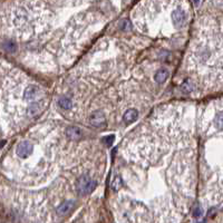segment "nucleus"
Returning <instances> with one entry per match:
<instances>
[{
	"mask_svg": "<svg viewBox=\"0 0 223 223\" xmlns=\"http://www.w3.org/2000/svg\"><path fill=\"white\" fill-rule=\"evenodd\" d=\"M43 110V103H34L27 108V115L29 117H35Z\"/></svg>",
	"mask_w": 223,
	"mask_h": 223,
	"instance_id": "nucleus-7",
	"label": "nucleus"
},
{
	"mask_svg": "<svg viewBox=\"0 0 223 223\" xmlns=\"http://www.w3.org/2000/svg\"><path fill=\"white\" fill-rule=\"evenodd\" d=\"M193 84L191 83V82H185V83L182 85V89L184 92H191V90H193Z\"/></svg>",
	"mask_w": 223,
	"mask_h": 223,
	"instance_id": "nucleus-16",
	"label": "nucleus"
},
{
	"mask_svg": "<svg viewBox=\"0 0 223 223\" xmlns=\"http://www.w3.org/2000/svg\"><path fill=\"white\" fill-rule=\"evenodd\" d=\"M122 185H123V181H122V178H120L119 176H116V178L113 180V182H112V188H113L114 191H117L122 188Z\"/></svg>",
	"mask_w": 223,
	"mask_h": 223,
	"instance_id": "nucleus-14",
	"label": "nucleus"
},
{
	"mask_svg": "<svg viewBox=\"0 0 223 223\" xmlns=\"http://www.w3.org/2000/svg\"><path fill=\"white\" fill-rule=\"evenodd\" d=\"M66 135L70 138V140H78L82 135V130L76 126H70L66 130Z\"/></svg>",
	"mask_w": 223,
	"mask_h": 223,
	"instance_id": "nucleus-9",
	"label": "nucleus"
},
{
	"mask_svg": "<svg viewBox=\"0 0 223 223\" xmlns=\"http://www.w3.org/2000/svg\"><path fill=\"white\" fill-rule=\"evenodd\" d=\"M58 104H59L60 107L64 108V109H70L72 106H73V102L68 97H61L58 100Z\"/></svg>",
	"mask_w": 223,
	"mask_h": 223,
	"instance_id": "nucleus-13",
	"label": "nucleus"
},
{
	"mask_svg": "<svg viewBox=\"0 0 223 223\" xmlns=\"http://www.w3.org/2000/svg\"><path fill=\"white\" fill-rule=\"evenodd\" d=\"M34 151V145L30 142L24 141L21 143H19L16 147V154L18 157L20 158H27L30 154L33 153Z\"/></svg>",
	"mask_w": 223,
	"mask_h": 223,
	"instance_id": "nucleus-3",
	"label": "nucleus"
},
{
	"mask_svg": "<svg viewBox=\"0 0 223 223\" xmlns=\"http://www.w3.org/2000/svg\"><path fill=\"white\" fill-rule=\"evenodd\" d=\"M39 95V88L35 85H29L26 87L25 93H24V98L26 100H33Z\"/></svg>",
	"mask_w": 223,
	"mask_h": 223,
	"instance_id": "nucleus-6",
	"label": "nucleus"
},
{
	"mask_svg": "<svg viewBox=\"0 0 223 223\" xmlns=\"http://www.w3.org/2000/svg\"><path fill=\"white\" fill-rule=\"evenodd\" d=\"M193 1H194V3H195V6H198L199 3H200V0H193Z\"/></svg>",
	"mask_w": 223,
	"mask_h": 223,
	"instance_id": "nucleus-18",
	"label": "nucleus"
},
{
	"mask_svg": "<svg viewBox=\"0 0 223 223\" xmlns=\"http://www.w3.org/2000/svg\"><path fill=\"white\" fill-rule=\"evenodd\" d=\"M97 186V182L88 175L80 176L77 183V192L79 195H87Z\"/></svg>",
	"mask_w": 223,
	"mask_h": 223,
	"instance_id": "nucleus-2",
	"label": "nucleus"
},
{
	"mask_svg": "<svg viewBox=\"0 0 223 223\" xmlns=\"http://www.w3.org/2000/svg\"><path fill=\"white\" fill-rule=\"evenodd\" d=\"M203 213H204V211H203V209H202V206L196 205L195 209H194V211H193L194 216H195V218H200V216L203 215Z\"/></svg>",
	"mask_w": 223,
	"mask_h": 223,
	"instance_id": "nucleus-15",
	"label": "nucleus"
},
{
	"mask_svg": "<svg viewBox=\"0 0 223 223\" xmlns=\"http://www.w3.org/2000/svg\"><path fill=\"white\" fill-rule=\"evenodd\" d=\"M137 116H138L137 110H136L135 108H130V109H127L125 113H124L123 119L126 124H130L137 118Z\"/></svg>",
	"mask_w": 223,
	"mask_h": 223,
	"instance_id": "nucleus-8",
	"label": "nucleus"
},
{
	"mask_svg": "<svg viewBox=\"0 0 223 223\" xmlns=\"http://www.w3.org/2000/svg\"><path fill=\"white\" fill-rule=\"evenodd\" d=\"M74 205H75V202L73 200L65 201L59 206H57L56 212H57L58 215H67L68 213H70V211L73 210Z\"/></svg>",
	"mask_w": 223,
	"mask_h": 223,
	"instance_id": "nucleus-5",
	"label": "nucleus"
},
{
	"mask_svg": "<svg viewBox=\"0 0 223 223\" xmlns=\"http://www.w3.org/2000/svg\"><path fill=\"white\" fill-rule=\"evenodd\" d=\"M90 125L95 126V127H102L106 124V117L105 114L102 110H96L89 117Z\"/></svg>",
	"mask_w": 223,
	"mask_h": 223,
	"instance_id": "nucleus-4",
	"label": "nucleus"
},
{
	"mask_svg": "<svg viewBox=\"0 0 223 223\" xmlns=\"http://www.w3.org/2000/svg\"><path fill=\"white\" fill-rule=\"evenodd\" d=\"M115 141V136L114 135H108L104 138V142H105L107 145H110V144H113V142Z\"/></svg>",
	"mask_w": 223,
	"mask_h": 223,
	"instance_id": "nucleus-17",
	"label": "nucleus"
},
{
	"mask_svg": "<svg viewBox=\"0 0 223 223\" xmlns=\"http://www.w3.org/2000/svg\"><path fill=\"white\" fill-rule=\"evenodd\" d=\"M3 49H5L7 53H15L16 49H17V45H16L15 41L8 39L3 43Z\"/></svg>",
	"mask_w": 223,
	"mask_h": 223,
	"instance_id": "nucleus-12",
	"label": "nucleus"
},
{
	"mask_svg": "<svg viewBox=\"0 0 223 223\" xmlns=\"http://www.w3.org/2000/svg\"><path fill=\"white\" fill-rule=\"evenodd\" d=\"M167 78H168V70L165 69V68L160 69L157 73L155 74V76H154V79H155V82H157V83H164Z\"/></svg>",
	"mask_w": 223,
	"mask_h": 223,
	"instance_id": "nucleus-11",
	"label": "nucleus"
},
{
	"mask_svg": "<svg viewBox=\"0 0 223 223\" xmlns=\"http://www.w3.org/2000/svg\"><path fill=\"white\" fill-rule=\"evenodd\" d=\"M171 20L175 28H182L188 21V10L183 6H178L171 11Z\"/></svg>",
	"mask_w": 223,
	"mask_h": 223,
	"instance_id": "nucleus-1",
	"label": "nucleus"
},
{
	"mask_svg": "<svg viewBox=\"0 0 223 223\" xmlns=\"http://www.w3.org/2000/svg\"><path fill=\"white\" fill-rule=\"evenodd\" d=\"M213 125L218 130H223V109H219L213 117Z\"/></svg>",
	"mask_w": 223,
	"mask_h": 223,
	"instance_id": "nucleus-10",
	"label": "nucleus"
}]
</instances>
